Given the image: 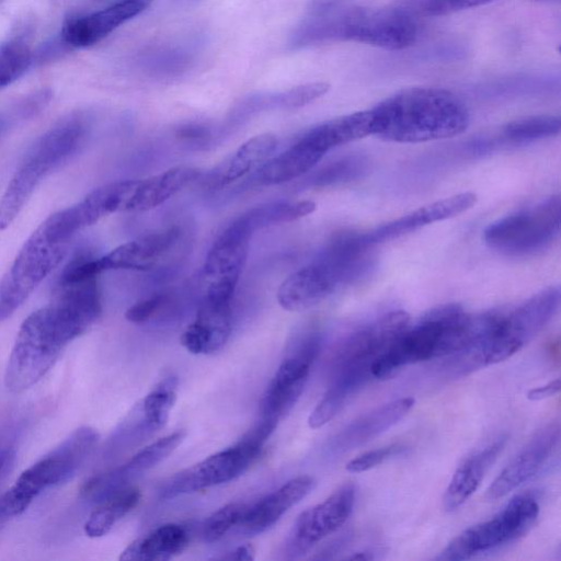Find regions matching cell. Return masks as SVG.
Masks as SVG:
<instances>
[{
	"mask_svg": "<svg viewBox=\"0 0 561 561\" xmlns=\"http://www.w3.org/2000/svg\"><path fill=\"white\" fill-rule=\"evenodd\" d=\"M371 112V135L401 144L451 138L470 123L466 104L453 92L432 87L401 90Z\"/></svg>",
	"mask_w": 561,
	"mask_h": 561,
	"instance_id": "cell-1",
	"label": "cell"
},
{
	"mask_svg": "<svg viewBox=\"0 0 561 561\" xmlns=\"http://www.w3.org/2000/svg\"><path fill=\"white\" fill-rule=\"evenodd\" d=\"M91 327V319L80 307L60 297L32 312L21 324L8 359V390L20 393L34 386L64 347Z\"/></svg>",
	"mask_w": 561,
	"mask_h": 561,
	"instance_id": "cell-2",
	"label": "cell"
},
{
	"mask_svg": "<svg viewBox=\"0 0 561 561\" xmlns=\"http://www.w3.org/2000/svg\"><path fill=\"white\" fill-rule=\"evenodd\" d=\"M374 266L371 251L335 237L312 262L280 284L277 301L288 311L309 309L337 290L359 283L371 273Z\"/></svg>",
	"mask_w": 561,
	"mask_h": 561,
	"instance_id": "cell-3",
	"label": "cell"
},
{
	"mask_svg": "<svg viewBox=\"0 0 561 561\" xmlns=\"http://www.w3.org/2000/svg\"><path fill=\"white\" fill-rule=\"evenodd\" d=\"M410 323L403 310H393L359 327L336 346L330 360V386L322 404L339 413L371 378V367Z\"/></svg>",
	"mask_w": 561,
	"mask_h": 561,
	"instance_id": "cell-4",
	"label": "cell"
},
{
	"mask_svg": "<svg viewBox=\"0 0 561 561\" xmlns=\"http://www.w3.org/2000/svg\"><path fill=\"white\" fill-rule=\"evenodd\" d=\"M470 314L457 304H446L409 323L374 363L373 378L383 379L404 366L463 351L469 340Z\"/></svg>",
	"mask_w": 561,
	"mask_h": 561,
	"instance_id": "cell-5",
	"label": "cell"
},
{
	"mask_svg": "<svg viewBox=\"0 0 561 561\" xmlns=\"http://www.w3.org/2000/svg\"><path fill=\"white\" fill-rule=\"evenodd\" d=\"M85 119L71 115L44 133L30 148L0 201V230L18 217L36 187L67 163L84 142Z\"/></svg>",
	"mask_w": 561,
	"mask_h": 561,
	"instance_id": "cell-6",
	"label": "cell"
},
{
	"mask_svg": "<svg viewBox=\"0 0 561 561\" xmlns=\"http://www.w3.org/2000/svg\"><path fill=\"white\" fill-rule=\"evenodd\" d=\"M561 300L558 286H549L524 301L488 310L484 336L471 355L472 368L503 362L530 342L557 313Z\"/></svg>",
	"mask_w": 561,
	"mask_h": 561,
	"instance_id": "cell-7",
	"label": "cell"
},
{
	"mask_svg": "<svg viewBox=\"0 0 561 561\" xmlns=\"http://www.w3.org/2000/svg\"><path fill=\"white\" fill-rule=\"evenodd\" d=\"M99 433L82 426L69 434L60 444L25 469L15 483L2 493L10 511L19 516L45 490L69 480L92 453Z\"/></svg>",
	"mask_w": 561,
	"mask_h": 561,
	"instance_id": "cell-8",
	"label": "cell"
},
{
	"mask_svg": "<svg viewBox=\"0 0 561 561\" xmlns=\"http://www.w3.org/2000/svg\"><path fill=\"white\" fill-rule=\"evenodd\" d=\"M560 225L557 195L497 219L485 228L483 237L490 248L505 255L524 256L549 247L558 238Z\"/></svg>",
	"mask_w": 561,
	"mask_h": 561,
	"instance_id": "cell-9",
	"label": "cell"
},
{
	"mask_svg": "<svg viewBox=\"0 0 561 561\" xmlns=\"http://www.w3.org/2000/svg\"><path fill=\"white\" fill-rule=\"evenodd\" d=\"M539 514L537 500L529 494L513 497L492 518L473 525L456 536L437 560H466L494 550L523 537Z\"/></svg>",
	"mask_w": 561,
	"mask_h": 561,
	"instance_id": "cell-10",
	"label": "cell"
},
{
	"mask_svg": "<svg viewBox=\"0 0 561 561\" xmlns=\"http://www.w3.org/2000/svg\"><path fill=\"white\" fill-rule=\"evenodd\" d=\"M69 244L51 240L37 227L0 279V323L10 318L62 261Z\"/></svg>",
	"mask_w": 561,
	"mask_h": 561,
	"instance_id": "cell-11",
	"label": "cell"
},
{
	"mask_svg": "<svg viewBox=\"0 0 561 561\" xmlns=\"http://www.w3.org/2000/svg\"><path fill=\"white\" fill-rule=\"evenodd\" d=\"M264 440L252 431L237 444L170 477L160 489L162 499H173L232 481L244 473L262 451Z\"/></svg>",
	"mask_w": 561,
	"mask_h": 561,
	"instance_id": "cell-12",
	"label": "cell"
},
{
	"mask_svg": "<svg viewBox=\"0 0 561 561\" xmlns=\"http://www.w3.org/2000/svg\"><path fill=\"white\" fill-rule=\"evenodd\" d=\"M320 346V335L310 332L283 359L262 398L260 419L278 424L291 410L302 393Z\"/></svg>",
	"mask_w": 561,
	"mask_h": 561,
	"instance_id": "cell-13",
	"label": "cell"
},
{
	"mask_svg": "<svg viewBox=\"0 0 561 561\" xmlns=\"http://www.w3.org/2000/svg\"><path fill=\"white\" fill-rule=\"evenodd\" d=\"M133 180L105 184L90 192L82 201L50 215L39 227L51 240L70 243L75 234L101 218L128 211Z\"/></svg>",
	"mask_w": 561,
	"mask_h": 561,
	"instance_id": "cell-14",
	"label": "cell"
},
{
	"mask_svg": "<svg viewBox=\"0 0 561 561\" xmlns=\"http://www.w3.org/2000/svg\"><path fill=\"white\" fill-rule=\"evenodd\" d=\"M340 41H351L386 49L411 46L417 37V23L399 9L363 10L346 8Z\"/></svg>",
	"mask_w": 561,
	"mask_h": 561,
	"instance_id": "cell-15",
	"label": "cell"
},
{
	"mask_svg": "<svg viewBox=\"0 0 561 561\" xmlns=\"http://www.w3.org/2000/svg\"><path fill=\"white\" fill-rule=\"evenodd\" d=\"M252 233L234 219L217 238L202 270V298L231 301L244 267Z\"/></svg>",
	"mask_w": 561,
	"mask_h": 561,
	"instance_id": "cell-16",
	"label": "cell"
},
{
	"mask_svg": "<svg viewBox=\"0 0 561 561\" xmlns=\"http://www.w3.org/2000/svg\"><path fill=\"white\" fill-rule=\"evenodd\" d=\"M355 494V485L345 483L323 502L304 511L288 534L285 543L286 557H301L344 525L352 513Z\"/></svg>",
	"mask_w": 561,
	"mask_h": 561,
	"instance_id": "cell-17",
	"label": "cell"
},
{
	"mask_svg": "<svg viewBox=\"0 0 561 561\" xmlns=\"http://www.w3.org/2000/svg\"><path fill=\"white\" fill-rule=\"evenodd\" d=\"M560 440L559 423L538 431L504 467L486 490V499L496 501L531 479L547 462Z\"/></svg>",
	"mask_w": 561,
	"mask_h": 561,
	"instance_id": "cell-18",
	"label": "cell"
},
{
	"mask_svg": "<svg viewBox=\"0 0 561 561\" xmlns=\"http://www.w3.org/2000/svg\"><path fill=\"white\" fill-rule=\"evenodd\" d=\"M477 195L459 193L422 206L398 219L360 233L362 241L374 248L381 242L397 239L430 224L453 218L474 206Z\"/></svg>",
	"mask_w": 561,
	"mask_h": 561,
	"instance_id": "cell-19",
	"label": "cell"
},
{
	"mask_svg": "<svg viewBox=\"0 0 561 561\" xmlns=\"http://www.w3.org/2000/svg\"><path fill=\"white\" fill-rule=\"evenodd\" d=\"M152 2L153 0H121L100 11L73 19L64 26L62 38L76 48L92 46L142 13Z\"/></svg>",
	"mask_w": 561,
	"mask_h": 561,
	"instance_id": "cell-20",
	"label": "cell"
},
{
	"mask_svg": "<svg viewBox=\"0 0 561 561\" xmlns=\"http://www.w3.org/2000/svg\"><path fill=\"white\" fill-rule=\"evenodd\" d=\"M180 234V228L172 226L123 243L96 257L98 268L101 274L110 270H150L175 245Z\"/></svg>",
	"mask_w": 561,
	"mask_h": 561,
	"instance_id": "cell-21",
	"label": "cell"
},
{
	"mask_svg": "<svg viewBox=\"0 0 561 561\" xmlns=\"http://www.w3.org/2000/svg\"><path fill=\"white\" fill-rule=\"evenodd\" d=\"M231 314V301L202 298L194 321L181 335L182 345L195 355L218 352L230 336Z\"/></svg>",
	"mask_w": 561,
	"mask_h": 561,
	"instance_id": "cell-22",
	"label": "cell"
},
{
	"mask_svg": "<svg viewBox=\"0 0 561 561\" xmlns=\"http://www.w3.org/2000/svg\"><path fill=\"white\" fill-rule=\"evenodd\" d=\"M311 476L295 477L256 503L249 505L239 527L253 536L270 529L287 511L306 497L314 488Z\"/></svg>",
	"mask_w": 561,
	"mask_h": 561,
	"instance_id": "cell-23",
	"label": "cell"
},
{
	"mask_svg": "<svg viewBox=\"0 0 561 561\" xmlns=\"http://www.w3.org/2000/svg\"><path fill=\"white\" fill-rule=\"evenodd\" d=\"M414 402L412 397H403L360 415L334 437L333 450L348 451L375 438L403 419Z\"/></svg>",
	"mask_w": 561,
	"mask_h": 561,
	"instance_id": "cell-24",
	"label": "cell"
},
{
	"mask_svg": "<svg viewBox=\"0 0 561 561\" xmlns=\"http://www.w3.org/2000/svg\"><path fill=\"white\" fill-rule=\"evenodd\" d=\"M178 379L169 376L161 380L142 400L136 415L127 417L118 432L124 439L134 440L162 428L176 399Z\"/></svg>",
	"mask_w": 561,
	"mask_h": 561,
	"instance_id": "cell-25",
	"label": "cell"
},
{
	"mask_svg": "<svg viewBox=\"0 0 561 561\" xmlns=\"http://www.w3.org/2000/svg\"><path fill=\"white\" fill-rule=\"evenodd\" d=\"M506 436H501L484 448L467 457L454 472L443 497L448 512L460 507L479 488L485 473L504 449Z\"/></svg>",
	"mask_w": 561,
	"mask_h": 561,
	"instance_id": "cell-26",
	"label": "cell"
},
{
	"mask_svg": "<svg viewBox=\"0 0 561 561\" xmlns=\"http://www.w3.org/2000/svg\"><path fill=\"white\" fill-rule=\"evenodd\" d=\"M199 175L196 168L178 165L146 179L133 180L128 211H145L163 204Z\"/></svg>",
	"mask_w": 561,
	"mask_h": 561,
	"instance_id": "cell-27",
	"label": "cell"
},
{
	"mask_svg": "<svg viewBox=\"0 0 561 561\" xmlns=\"http://www.w3.org/2000/svg\"><path fill=\"white\" fill-rule=\"evenodd\" d=\"M371 135L370 110L358 111L320 123L300 138L325 154L329 150Z\"/></svg>",
	"mask_w": 561,
	"mask_h": 561,
	"instance_id": "cell-28",
	"label": "cell"
},
{
	"mask_svg": "<svg viewBox=\"0 0 561 561\" xmlns=\"http://www.w3.org/2000/svg\"><path fill=\"white\" fill-rule=\"evenodd\" d=\"M188 543L187 530L179 524H163L129 543L119 560L167 561Z\"/></svg>",
	"mask_w": 561,
	"mask_h": 561,
	"instance_id": "cell-29",
	"label": "cell"
},
{
	"mask_svg": "<svg viewBox=\"0 0 561 561\" xmlns=\"http://www.w3.org/2000/svg\"><path fill=\"white\" fill-rule=\"evenodd\" d=\"M324 154L299 138L288 149L265 161L256 172L260 184L274 185L295 180L310 171Z\"/></svg>",
	"mask_w": 561,
	"mask_h": 561,
	"instance_id": "cell-30",
	"label": "cell"
},
{
	"mask_svg": "<svg viewBox=\"0 0 561 561\" xmlns=\"http://www.w3.org/2000/svg\"><path fill=\"white\" fill-rule=\"evenodd\" d=\"M277 146L273 134L256 135L243 142L210 175L209 184L221 187L242 178L251 170L267 161Z\"/></svg>",
	"mask_w": 561,
	"mask_h": 561,
	"instance_id": "cell-31",
	"label": "cell"
},
{
	"mask_svg": "<svg viewBox=\"0 0 561 561\" xmlns=\"http://www.w3.org/2000/svg\"><path fill=\"white\" fill-rule=\"evenodd\" d=\"M184 437L185 432L176 431L140 449L122 466L106 471L110 484L115 490L128 486L134 478L153 468L171 455Z\"/></svg>",
	"mask_w": 561,
	"mask_h": 561,
	"instance_id": "cell-32",
	"label": "cell"
},
{
	"mask_svg": "<svg viewBox=\"0 0 561 561\" xmlns=\"http://www.w3.org/2000/svg\"><path fill=\"white\" fill-rule=\"evenodd\" d=\"M140 499V490L130 485L105 499L85 522V535L91 538L106 535L119 519L137 506Z\"/></svg>",
	"mask_w": 561,
	"mask_h": 561,
	"instance_id": "cell-33",
	"label": "cell"
},
{
	"mask_svg": "<svg viewBox=\"0 0 561 561\" xmlns=\"http://www.w3.org/2000/svg\"><path fill=\"white\" fill-rule=\"evenodd\" d=\"M314 209L316 204L311 201H280L253 207L236 219L253 234L264 227L302 218Z\"/></svg>",
	"mask_w": 561,
	"mask_h": 561,
	"instance_id": "cell-34",
	"label": "cell"
},
{
	"mask_svg": "<svg viewBox=\"0 0 561 561\" xmlns=\"http://www.w3.org/2000/svg\"><path fill=\"white\" fill-rule=\"evenodd\" d=\"M561 121L554 115H535L506 124L503 136L513 144H528L559 135Z\"/></svg>",
	"mask_w": 561,
	"mask_h": 561,
	"instance_id": "cell-35",
	"label": "cell"
},
{
	"mask_svg": "<svg viewBox=\"0 0 561 561\" xmlns=\"http://www.w3.org/2000/svg\"><path fill=\"white\" fill-rule=\"evenodd\" d=\"M32 53L28 45L20 39L0 47V89L18 80L28 69Z\"/></svg>",
	"mask_w": 561,
	"mask_h": 561,
	"instance_id": "cell-36",
	"label": "cell"
},
{
	"mask_svg": "<svg viewBox=\"0 0 561 561\" xmlns=\"http://www.w3.org/2000/svg\"><path fill=\"white\" fill-rule=\"evenodd\" d=\"M329 88L330 85L325 82H311L271 96L254 98V102L283 108H298L324 95Z\"/></svg>",
	"mask_w": 561,
	"mask_h": 561,
	"instance_id": "cell-37",
	"label": "cell"
},
{
	"mask_svg": "<svg viewBox=\"0 0 561 561\" xmlns=\"http://www.w3.org/2000/svg\"><path fill=\"white\" fill-rule=\"evenodd\" d=\"M249 505L241 502L229 503L207 517L203 525L206 542L220 540L230 529L239 526Z\"/></svg>",
	"mask_w": 561,
	"mask_h": 561,
	"instance_id": "cell-38",
	"label": "cell"
},
{
	"mask_svg": "<svg viewBox=\"0 0 561 561\" xmlns=\"http://www.w3.org/2000/svg\"><path fill=\"white\" fill-rule=\"evenodd\" d=\"M366 170V161L362 157L353 156L335 161L319 172L312 179L316 186L348 182L360 176Z\"/></svg>",
	"mask_w": 561,
	"mask_h": 561,
	"instance_id": "cell-39",
	"label": "cell"
},
{
	"mask_svg": "<svg viewBox=\"0 0 561 561\" xmlns=\"http://www.w3.org/2000/svg\"><path fill=\"white\" fill-rule=\"evenodd\" d=\"M404 446L401 444H391L385 447L365 451L353 458L346 463V470L358 473L373 469L385 460L401 454Z\"/></svg>",
	"mask_w": 561,
	"mask_h": 561,
	"instance_id": "cell-40",
	"label": "cell"
},
{
	"mask_svg": "<svg viewBox=\"0 0 561 561\" xmlns=\"http://www.w3.org/2000/svg\"><path fill=\"white\" fill-rule=\"evenodd\" d=\"M167 302L168 296L165 294H154L128 308L125 318L133 323H145L153 318Z\"/></svg>",
	"mask_w": 561,
	"mask_h": 561,
	"instance_id": "cell-41",
	"label": "cell"
},
{
	"mask_svg": "<svg viewBox=\"0 0 561 561\" xmlns=\"http://www.w3.org/2000/svg\"><path fill=\"white\" fill-rule=\"evenodd\" d=\"M495 0H428L425 11L430 15H446L477 8Z\"/></svg>",
	"mask_w": 561,
	"mask_h": 561,
	"instance_id": "cell-42",
	"label": "cell"
},
{
	"mask_svg": "<svg viewBox=\"0 0 561 561\" xmlns=\"http://www.w3.org/2000/svg\"><path fill=\"white\" fill-rule=\"evenodd\" d=\"M15 438L0 433V479L10 470L15 458Z\"/></svg>",
	"mask_w": 561,
	"mask_h": 561,
	"instance_id": "cell-43",
	"label": "cell"
},
{
	"mask_svg": "<svg viewBox=\"0 0 561 561\" xmlns=\"http://www.w3.org/2000/svg\"><path fill=\"white\" fill-rule=\"evenodd\" d=\"M176 136L186 142H204L206 141L210 134L208 128L202 125L190 124L186 126H182L178 131Z\"/></svg>",
	"mask_w": 561,
	"mask_h": 561,
	"instance_id": "cell-44",
	"label": "cell"
},
{
	"mask_svg": "<svg viewBox=\"0 0 561 561\" xmlns=\"http://www.w3.org/2000/svg\"><path fill=\"white\" fill-rule=\"evenodd\" d=\"M560 391V379L556 378L545 386L533 388L527 392V398L531 401L542 400L557 394Z\"/></svg>",
	"mask_w": 561,
	"mask_h": 561,
	"instance_id": "cell-45",
	"label": "cell"
},
{
	"mask_svg": "<svg viewBox=\"0 0 561 561\" xmlns=\"http://www.w3.org/2000/svg\"><path fill=\"white\" fill-rule=\"evenodd\" d=\"M255 550L251 545H242L222 556V560L251 561Z\"/></svg>",
	"mask_w": 561,
	"mask_h": 561,
	"instance_id": "cell-46",
	"label": "cell"
},
{
	"mask_svg": "<svg viewBox=\"0 0 561 561\" xmlns=\"http://www.w3.org/2000/svg\"><path fill=\"white\" fill-rule=\"evenodd\" d=\"M346 559H352V560H369V559H374L373 556H370L369 552H356L355 554H352L350 557H347Z\"/></svg>",
	"mask_w": 561,
	"mask_h": 561,
	"instance_id": "cell-47",
	"label": "cell"
}]
</instances>
